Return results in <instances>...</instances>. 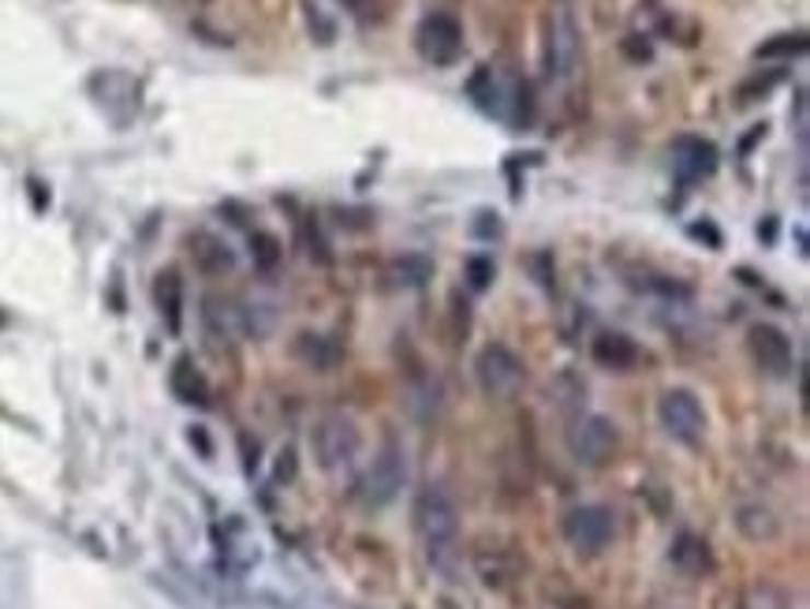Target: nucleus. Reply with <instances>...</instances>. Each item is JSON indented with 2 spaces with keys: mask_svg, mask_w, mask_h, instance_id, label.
<instances>
[{
  "mask_svg": "<svg viewBox=\"0 0 810 609\" xmlns=\"http://www.w3.org/2000/svg\"><path fill=\"white\" fill-rule=\"evenodd\" d=\"M90 94L97 97V105L113 116V105H127V113L139 108V83H135L127 71H102V76L90 79Z\"/></svg>",
  "mask_w": 810,
  "mask_h": 609,
  "instance_id": "ddd939ff",
  "label": "nucleus"
},
{
  "mask_svg": "<svg viewBox=\"0 0 810 609\" xmlns=\"http://www.w3.org/2000/svg\"><path fill=\"white\" fill-rule=\"evenodd\" d=\"M616 535V520L605 505H576L564 516V539L579 553H602Z\"/></svg>",
  "mask_w": 810,
  "mask_h": 609,
  "instance_id": "1a4fd4ad",
  "label": "nucleus"
},
{
  "mask_svg": "<svg viewBox=\"0 0 810 609\" xmlns=\"http://www.w3.org/2000/svg\"><path fill=\"white\" fill-rule=\"evenodd\" d=\"M172 393H176L184 404H195V407H206L209 404V381L202 370L195 367V359L190 356H180L176 367H172Z\"/></svg>",
  "mask_w": 810,
  "mask_h": 609,
  "instance_id": "6ab92c4d",
  "label": "nucleus"
},
{
  "mask_svg": "<svg viewBox=\"0 0 810 609\" xmlns=\"http://www.w3.org/2000/svg\"><path fill=\"white\" fill-rule=\"evenodd\" d=\"M280 240L277 235H269V232H251V258H254V266L262 269V274H273V269L280 266Z\"/></svg>",
  "mask_w": 810,
  "mask_h": 609,
  "instance_id": "4be33fe9",
  "label": "nucleus"
},
{
  "mask_svg": "<svg viewBox=\"0 0 810 609\" xmlns=\"http://www.w3.org/2000/svg\"><path fill=\"white\" fill-rule=\"evenodd\" d=\"M526 370H523V359L516 356L508 344H486V348L478 352L475 359V381L478 389L486 393L489 400H508L520 393Z\"/></svg>",
  "mask_w": 810,
  "mask_h": 609,
  "instance_id": "39448f33",
  "label": "nucleus"
},
{
  "mask_svg": "<svg viewBox=\"0 0 810 609\" xmlns=\"http://www.w3.org/2000/svg\"><path fill=\"white\" fill-rule=\"evenodd\" d=\"M187 254H190V262H195V269H202L206 277H224L235 269L232 248L221 240V235H213L206 229H195L187 235Z\"/></svg>",
  "mask_w": 810,
  "mask_h": 609,
  "instance_id": "f8f14e48",
  "label": "nucleus"
},
{
  "mask_svg": "<svg viewBox=\"0 0 810 609\" xmlns=\"http://www.w3.org/2000/svg\"><path fill=\"white\" fill-rule=\"evenodd\" d=\"M412 524L426 553H430V558H441V553H452V547H456L460 508L444 486H423L412 505Z\"/></svg>",
  "mask_w": 810,
  "mask_h": 609,
  "instance_id": "f257e3e1",
  "label": "nucleus"
},
{
  "mask_svg": "<svg viewBox=\"0 0 810 609\" xmlns=\"http://www.w3.org/2000/svg\"><path fill=\"white\" fill-rule=\"evenodd\" d=\"M732 520H736V531H740L748 542H754V547H762V542H773L780 535L777 513H773L770 505H762V502H743L740 508H736Z\"/></svg>",
  "mask_w": 810,
  "mask_h": 609,
  "instance_id": "f3484780",
  "label": "nucleus"
},
{
  "mask_svg": "<svg viewBox=\"0 0 810 609\" xmlns=\"http://www.w3.org/2000/svg\"><path fill=\"white\" fill-rule=\"evenodd\" d=\"M430 277H433V262L426 254H404V258H396L389 266V280L396 288H423Z\"/></svg>",
  "mask_w": 810,
  "mask_h": 609,
  "instance_id": "aec40b11",
  "label": "nucleus"
},
{
  "mask_svg": "<svg viewBox=\"0 0 810 609\" xmlns=\"http://www.w3.org/2000/svg\"><path fill=\"white\" fill-rule=\"evenodd\" d=\"M489 280H494V262L482 258V254L467 258V285L475 288V292H482V288H489Z\"/></svg>",
  "mask_w": 810,
  "mask_h": 609,
  "instance_id": "b1692460",
  "label": "nucleus"
},
{
  "mask_svg": "<svg viewBox=\"0 0 810 609\" xmlns=\"http://www.w3.org/2000/svg\"><path fill=\"white\" fill-rule=\"evenodd\" d=\"M153 303H158L169 330L180 333V325H184V277L176 269H161L153 277Z\"/></svg>",
  "mask_w": 810,
  "mask_h": 609,
  "instance_id": "a211bd4d",
  "label": "nucleus"
},
{
  "mask_svg": "<svg viewBox=\"0 0 810 609\" xmlns=\"http://www.w3.org/2000/svg\"><path fill=\"white\" fill-rule=\"evenodd\" d=\"M291 356H296V363H303L306 370L325 375V370H333L340 363V344L325 333H299L291 341Z\"/></svg>",
  "mask_w": 810,
  "mask_h": 609,
  "instance_id": "2eb2a0df",
  "label": "nucleus"
},
{
  "mask_svg": "<svg viewBox=\"0 0 810 609\" xmlns=\"http://www.w3.org/2000/svg\"><path fill=\"white\" fill-rule=\"evenodd\" d=\"M291 475H296V452L285 449V452H280V460H277V479L285 483V479H291Z\"/></svg>",
  "mask_w": 810,
  "mask_h": 609,
  "instance_id": "bb28decb",
  "label": "nucleus"
},
{
  "mask_svg": "<svg viewBox=\"0 0 810 609\" xmlns=\"http://www.w3.org/2000/svg\"><path fill=\"white\" fill-rule=\"evenodd\" d=\"M407 486V452L400 441H385L378 449V457L367 463V471L355 483V497L362 508H385L400 497V490Z\"/></svg>",
  "mask_w": 810,
  "mask_h": 609,
  "instance_id": "f03ea898",
  "label": "nucleus"
},
{
  "mask_svg": "<svg viewBox=\"0 0 810 609\" xmlns=\"http://www.w3.org/2000/svg\"><path fill=\"white\" fill-rule=\"evenodd\" d=\"M582 64V34L568 0H557L545 20V71L553 79H571Z\"/></svg>",
  "mask_w": 810,
  "mask_h": 609,
  "instance_id": "20e7f679",
  "label": "nucleus"
},
{
  "mask_svg": "<svg viewBox=\"0 0 810 609\" xmlns=\"http://www.w3.org/2000/svg\"><path fill=\"white\" fill-rule=\"evenodd\" d=\"M691 235H698V240H703V235H706V240L709 243H714V248H717V243H721V235H717V229H714V225H691Z\"/></svg>",
  "mask_w": 810,
  "mask_h": 609,
  "instance_id": "cd10ccee",
  "label": "nucleus"
},
{
  "mask_svg": "<svg viewBox=\"0 0 810 609\" xmlns=\"http://www.w3.org/2000/svg\"><path fill=\"white\" fill-rule=\"evenodd\" d=\"M658 423L680 445H695L706 434V412L691 389H666L658 397Z\"/></svg>",
  "mask_w": 810,
  "mask_h": 609,
  "instance_id": "6e6552de",
  "label": "nucleus"
},
{
  "mask_svg": "<svg viewBox=\"0 0 810 609\" xmlns=\"http://www.w3.org/2000/svg\"><path fill=\"white\" fill-rule=\"evenodd\" d=\"M31 198H34V206H38V210L49 206V191H45V184H38V180H31Z\"/></svg>",
  "mask_w": 810,
  "mask_h": 609,
  "instance_id": "c85d7f7f",
  "label": "nucleus"
},
{
  "mask_svg": "<svg viewBox=\"0 0 810 609\" xmlns=\"http://www.w3.org/2000/svg\"><path fill=\"white\" fill-rule=\"evenodd\" d=\"M807 53V34H777V38L762 42L754 49L759 60H791V57H803Z\"/></svg>",
  "mask_w": 810,
  "mask_h": 609,
  "instance_id": "412c9836",
  "label": "nucleus"
},
{
  "mask_svg": "<svg viewBox=\"0 0 810 609\" xmlns=\"http://www.w3.org/2000/svg\"><path fill=\"white\" fill-rule=\"evenodd\" d=\"M717 172V147L698 135H680L672 142V176L680 187H691L698 180H709Z\"/></svg>",
  "mask_w": 810,
  "mask_h": 609,
  "instance_id": "9d476101",
  "label": "nucleus"
},
{
  "mask_svg": "<svg viewBox=\"0 0 810 609\" xmlns=\"http://www.w3.org/2000/svg\"><path fill=\"white\" fill-rule=\"evenodd\" d=\"M415 49L430 68H452L463 57V26L452 12H430L415 31Z\"/></svg>",
  "mask_w": 810,
  "mask_h": 609,
  "instance_id": "0eeeda50",
  "label": "nucleus"
},
{
  "mask_svg": "<svg viewBox=\"0 0 810 609\" xmlns=\"http://www.w3.org/2000/svg\"><path fill=\"white\" fill-rule=\"evenodd\" d=\"M748 352H751L754 367H759L762 375H773V378L791 375V344H788V336L777 330V325H766V322L751 325Z\"/></svg>",
  "mask_w": 810,
  "mask_h": 609,
  "instance_id": "9b49d317",
  "label": "nucleus"
},
{
  "mask_svg": "<svg viewBox=\"0 0 810 609\" xmlns=\"http://www.w3.org/2000/svg\"><path fill=\"white\" fill-rule=\"evenodd\" d=\"M475 232H478V235H497V232H500V221H497V214L482 210V214H478V221H475Z\"/></svg>",
  "mask_w": 810,
  "mask_h": 609,
  "instance_id": "a878e982",
  "label": "nucleus"
},
{
  "mask_svg": "<svg viewBox=\"0 0 810 609\" xmlns=\"http://www.w3.org/2000/svg\"><path fill=\"white\" fill-rule=\"evenodd\" d=\"M590 356H594L598 367H605V370H635L643 352L627 333H602L590 344Z\"/></svg>",
  "mask_w": 810,
  "mask_h": 609,
  "instance_id": "4468645a",
  "label": "nucleus"
},
{
  "mask_svg": "<svg viewBox=\"0 0 810 609\" xmlns=\"http://www.w3.org/2000/svg\"><path fill=\"white\" fill-rule=\"evenodd\" d=\"M777 83H780V71H770L766 79L754 76L751 83H743V87H740V102H743V105H748V102H759V97H762V94H770V90L777 87Z\"/></svg>",
  "mask_w": 810,
  "mask_h": 609,
  "instance_id": "393cba45",
  "label": "nucleus"
},
{
  "mask_svg": "<svg viewBox=\"0 0 810 609\" xmlns=\"http://www.w3.org/2000/svg\"><path fill=\"white\" fill-rule=\"evenodd\" d=\"M669 558H672V565L691 579H703L714 572V553H709L706 539H698V535H691V531H680L676 539H672Z\"/></svg>",
  "mask_w": 810,
  "mask_h": 609,
  "instance_id": "dca6fc26",
  "label": "nucleus"
},
{
  "mask_svg": "<svg viewBox=\"0 0 810 609\" xmlns=\"http://www.w3.org/2000/svg\"><path fill=\"white\" fill-rule=\"evenodd\" d=\"M311 449L322 471H344L351 468L355 457L362 449V434L355 426L351 415L344 412H325L311 430Z\"/></svg>",
  "mask_w": 810,
  "mask_h": 609,
  "instance_id": "7ed1b4c3",
  "label": "nucleus"
},
{
  "mask_svg": "<svg viewBox=\"0 0 810 609\" xmlns=\"http://www.w3.org/2000/svg\"><path fill=\"white\" fill-rule=\"evenodd\" d=\"M568 449L582 468H602L621 449V430L609 415H579L568 430Z\"/></svg>",
  "mask_w": 810,
  "mask_h": 609,
  "instance_id": "423d86ee",
  "label": "nucleus"
},
{
  "mask_svg": "<svg viewBox=\"0 0 810 609\" xmlns=\"http://www.w3.org/2000/svg\"><path fill=\"white\" fill-rule=\"evenodd\" d=\"M303 8H306V23H311V34L322 45H329L333 38H336V26H333V20H325L322 12H317V4H311V0H303Z\"/></svg>",
  "mask_w": 810,
  "mask_h": 609,
  "instance_id": "5701e85b",
  "label": "nucleus"
}]
</instances>
